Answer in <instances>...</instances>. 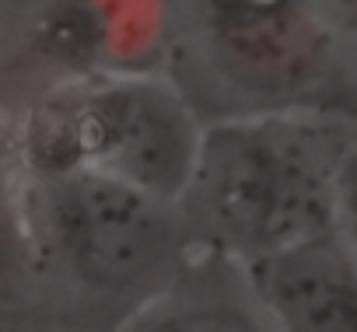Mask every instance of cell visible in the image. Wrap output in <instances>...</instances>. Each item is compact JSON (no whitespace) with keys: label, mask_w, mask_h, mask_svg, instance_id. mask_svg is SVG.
Returning <instances> with one entry per match:
<instances>
[{"label":"cell","mask_w":357,"mask_h":332,"mask_svg":"<svg viewBox=\"0 0 357 332\" xmlns=\"http://www.w3.org/2000/svg\"><path fill=\"white\" fill-rule=\"evenodd\" d=\"M357 116L259 112L211 119L183 196L200 252L249 266L333 228L336 179Z\"/></svg>","instance_id":"1"},{"label":"cell","mask_w":357,"mask_h":332,"mask_svg":"<svg viewBox=\"0 0 357 332\" xmlns=\"http://www.w3.org/2000/svg\"><path fill=\"white\" fill-rule=\"evenodd\" d=\"M32 259L77 332H105L165 290L200 245L178 203L91 172H22Z\"/></svg>","instance_id":"2"},{"label":"cell","mask_w":357,"mask_h":332,"mask_svg":"<svg viewBox=\"0 0 357 332\" xmlns=\"http://www.w3.org/2000/svg\"><path fill=\"white\" fill-rule=\"evenodd\" d=\"M172 74L211 119L357 116V70L322 0H172Z\"/></svg>","instance_id":"3"},{"label":"cell","mask_w":357,"mask_h":332,"mask_svg":"<svg viewBox=\"0 0 357 332\" xmlns=\"http://www.w3.org/2000/svg\"><path fill=\"white\" fill-rule=\"evenodd\" d=\"M207 116L175 74H102L46 84L22 119V172H91L183 203Z\"/></svg>","instance_id":"4"},{"label":"cell","mask_w":357,"mask_h":332,"mask_svg":"<svg viewBox=\"0 0 357 332\" xmlns=\"http://www.w3.org/2000/svg\"><path fill=\"white\" fill-rule=\"evenodd\" d=\"M29 49L50 84L102 74H172V0H43Z\"/></svg>","instance_id":"5"},{"label":"cell","mask_w":357,"mask_h":332,"mask_svg":"<svg viewBox=\"0 0 357 332\" xmlns=\"http://www.w3.org/2000/svg\"><path fill=\"white\" fill-rule=\"evenodd\" d=\"M277 332H357V252L336 228L245 266Z\"/></svg>","instance_id":"6"},{"label":"cell","mask_w":357,"mask_h":332,"mask_svg":"<svg viewBox=\"0 0 357 332\" xmlns=\"http://www.w3.org/2000/svg\"><path fill=\"white\" fill-rule=\"evenodd\" d=\"M105 332H277L245 276V266L200 252L165 290Z\"/></svg>","instance_id":"7"},{"label":"cell","mask_w":357,"mask_h":332,"mask_svg":"<svg viewBox=\"0 0 357 332\" xmlns=\"http://www.w3.org/2000/svg\"><path fill=\"white\" fill-rule=\"evenodd\" d=\"M333 228L343 235V242L357 252V143L347 150L336 179V210H333Z\"/></svg>","instance_id":"8"},{"label":"cell","mask_w":357,"mask_h":332,"mask_svg":"<svg viewBox=\"0 0 357 332\" xmlns=\"http://www.w3.org/2000/svg\"><path fill=\"white\" fill-rule=\"evenodd\" d=\"M322 4H326V11L343 39V49L357 70V0H322Z\"/></svg>","instance_id":"9"}]
</instances>
